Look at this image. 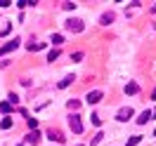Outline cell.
<instances>
[{
  "label": "cell",
  "instance_id": "obj_1",
  "mask_svg": "<svg viewBox=\"0 0 156 146\" xmlns=\"http://www.w3.org/2000/svg\"><path fill=\"white\" fill-rule=\"evenodd\" d=\"M69 125H71V132H76V134L83 132V123H80V116H78V113H73V116L69 118Z\"/></svg>",
  "mask_w": 156,
  "mask_h": 146
},
{
  "label": "cell",
  "instance_id": "obj_2",
  "mask_svg": "<svg viewBox=\"0 0 156 146\" xmlns=\"http://www.w3.org/2000/svg\"><path fill=\"white\" fill-rule=\"evenodd\" d=\"M64 26H66L69 31H73V33H80V31L85 29V24H83L80 19H69L66 24H64Z\"/></svg>",
  "mask_w": 156,
  "mask_h": 146
},
{
  "label": "cell",
  "instance_id": "obj_3",
  "mask_svg": "<svg viewBox=\"0 0 156 146\" xmlns=\"http://www.w3.org/2000/svg\"><path fill=\"white\" fill-rule=\"evenodd\" d=\"M19 42H21L19 38H14V40H10V42H7V45H2V47H0V54H10L12 49H17V47H19Z\"/></svg>",
  "mask_w": 156,
  "mask_h": 146
},
{
  "label": "cell",
  "instance_id": "obj_4",
  "mask_svg": "<svg viewBox=\"0 0 156 146\" xmlns=\"http://www.w3.org/2000/svg\"><path fill=\"white\" fill-rule=\"evenodd\" d=\"M85 101H88V104H99V101H102V92H99V90H92V92H88Z\"/></svg>",
  "mask_w": 156,
  "mask_h": 146
},
{
  "label": "cell",
  "instance_id": "obj_5",
  "mask_svg": "<svg viewBox=\"0 0 156 146\" xmlns=\"http://www.w3.org/2000/svg\"><path fill=\"white\" fill-rule=\"evenodd\" d=\"M40 141V132L38 130H31L29 134H26V144H31V146H36Z\"/></svg>",
  "mask_w": 156,
  "mask_h": 146
},
{
  "label": "cell",
  "instance_id": "obj_6",
  "mask_svg": "<svg viewBox=\"0 0 156 146\" xmlns=\"http://www.w3.org/2000/svg\"><path fill=\"white\" fill-rule=\"evenodd\" d=\"M116 118H118V120H121V123H126L128 118H133V108H130V106H128V108H121Z\"/></svg>",
  "mask_w": 156,
  "mask_h": 146
},
{
  "label": "cell",
  "instance_id": "obj_7",
  "mask_svg": "<svg viewBox=\"0 0 156 146\" xmlns=\"http://www.w3.org/2000/svg\"><path fill=\"white\" fill-rule=\"evenodd\" d=\"M151 116H154L151 111H142V113H140V118H137V125H147V123L151 120Z\"/></svg>",
  "mask_w": 156,
  "mask_h": 146
},
{
  "label": "cell",
  "instance_id": "obj_8",
  "mask_svg": "<svg viewBox=\"0 0 156 146\" xmlns=\"http://www.w3.org/2000/svg\"><path fill=\"white\" fill-rule=\"evenodd\" d=\"M48 137H50V139H55L57 144H62V141H64V134H62V132H57V130H50Z\"/></svg>",
  "mask_w": 156,
  "mask_h": 146
},
{
  "label": "cell",
  "instance_id": "obj_9",
  "mask_svg": "<svg viewBox=\"0 0 156 146\" xmlns=\"http://www.w3.org/2000/svg\"><path fill=\"white\" fill-rule=\"evenodd\" d=\"M114 19H116V17H114V12H104V14H102V19H99V21H102L104 26H109V24H111Z\"/></svg>",
  "mask_w": 156,
  "mask_h": 146
},
{
  "label": "cell",
  "instance_id": "obj_10",
  "mask_svg": "<svg viewBox=\"0 0 156 146\" xmlns=\"http://www.w3.org/2000/svg\"><path fill=\"white\" fill-rule=\"evenodd\" d=\"M14 5H17L19 10H24V7H29V5H38V2H36V0H17Z\"/></svg>",
  "mask_w": 156,
  "mask_h": 146
},
{
  "label": "cell",
  "instance_id": "obj_11",
  "mask_svg": "<svg viewBox=\"0 0 156 146\" xmlns=\"http://www.w3.org/2000/svg\"><path fill=\"white\" fill-rule=\"evenodd\" d=\"M137 90H140V87H137V83H128V85H126V94H137Z\"/></svg>",
  "mask_w": 156,
  "mask_h": 146
},
{
  "label": "cell",
  "instance_id": "obj_12",
  "mask_svg": "<svg viewBox=\"0 0 156 146\" xmlns=\"http://www.w3.org/2000/svg\"><path fill=\"white\" fill-rule=\"evenodd\" d=\"M26 47H29V52H38V49H43L45 45H43V42H29Z\"/></svg>",
  "mask_w": 156,
  "mask_h": 146
},
{
  "label": "cell",
  "instance_id": "obj_13",
  "mask_svg": "<svg viewBox=\"0 0 156 146\" xmlns=\"http://www.w3.org/2000/svg\"><path fill=\"white\" fill-rule=\"evenodd\" d=\"M140 141H142V137H140V134H135V137H130V139L126 141V146H137Z\"/></svg>",
  "mask_w": 156,
  "mask_h": 146
},
{
  "label": "cell",
  "instance_id": "obj_14",
  "mask_svg": "<svg viewBox=\"0 0 156 146\" xmlns=\"http://www.w3.org/2000/svg\"><path fill=\"white\" fill-rule=\"evenodd\" d=\"M73 80H76V78H73V76H66V78H64V80H59V87H69V85H71Z\"/></svg>",
  "mask_w": 156,
  "mask_h": 146
},
{
  "label": "cell",
  "instance_id": "obj_15",
  "mask_svg": "<svg viewBox=\"0 0 156 146\" xmlns=\"http://www.w3.org/2000/svg\"><path fill=\"white\" fill-rule=\"evenodd\" d=\"M66 106H69V111H76V108L80 106V101H78V99H69V101H66Z\"/></svg>",
  "mask_w": 156,
  "mask_h": 146
},
{
  "label": "cell",
  "instance_id": "obj_16",
  "mask_svg": "<svg viewBox=\"0 0 156 146\" xmlns=\"http://www.w3.org/2000/svg\"><path fill=\"white\" fill-rule=\"evenodd\" d=\"M10 111H12L10 101H2V104H0V113H10Z\"/></svg>",
  "mask_w": 156,
  "mask_h": 146
},
{
  "label": "cell",
  "instance_id": "obj_17",
  "mask_svg": "<svg viewBox=\"0 0 156 146\" xmlns=\"http://www.w3.org/2000/svg\"><path fill=\"white\" fill-rule=\"evenodd\" d=\"M0 127H2V130H10V127H12V118H2Z\"/></svg>",
  "mask_w": 156,
  "mask_h": 146
},
{
  "label": "cell",
  "instance_id": "obj_18",
  "mask_svg": "<svg viewBox=\"0 0 156 146\" xmlns=\"http://www.w3.org/2000/svg\"><path fill=\"white\" fill-rule=\"evenodd\" d=\"M57 57H59V49H50L48 52V61H55Z\"/></svg>",
  "mask_w": 156,
  "mask_h": 146
},
{
  "label": "cell",
  "instance_id": "obj_19",
  "mask_svg": "<svg viewBox=\"0 0 156 146\" xmlns=\"http://www.w3.org/2000/svg\"><path fill=\"white\" fill-rule=\"evenodd\" d=\"M90 118H92V125H97V127L102 125V118H99L97 113H92V116H90Z\"/></svg>",
  "mask_w": 156,
  "mask_h": 146
},
{
  "label": "cell",
  "instance_id": "obj_20",
  "mask_svg": "<svg viewBox=\"0 0 156 146\" xmlns=\"http://www.w3.org/2000/svg\"><path fill=\"white\" fill-rule=\"evenodd\" d=\"M52 42H55V45H62V42H64V38H62L59 33H55V36H52Z\"/></svg>",
  "mask_w": 156,
  "mask_h": 146
},
{
  "label": "cell",
  "instance_id": "obj_21",
  "mask_svg": "<svg viewBox=\"0 0 156 146\" xmlns=\"http://www.w3.org/2000/svg\"><path fill=\"white\" fill-rule=\"evenodd\" d=\"M12 31V26L10 24H5V26H2V29H0V36H7V33H10Z\"/></svg>",
  "mask_w": 156,
  "mask_h": 146
},
{
  "label": "cell",
  "instance_id": "obj_22",
  "mask_svg": "<svg viewBox=\"0 0 156 146\" xmlns=\"http://www.w3.org/2000/svg\"><path fill=\"white\" fill-rule=\"evenodd\" d=\"M102 137H104V134H102V132H97V134L92 137V146H95V144H99V141H102Z\"/></svg>",
  "mask_w": 156,
  "mask_h": 146
},
{
  "label": "cell",
  "instance_id": "obj_23",
  "mask_svg": "<svg viewBox=\"0 0 156 146\" xmlns=\"http://www.w3.org/2000/svg\"><path fill=\"white\" fill-rule=\"evenodd\" d=\"M64 10H76V2H62Z\"/></svg>",
  "mask_w": 156,
  "mask_h": 146
},
{
  "label": "cell",
  "instance_id": "obj_24",
  "mask_svg": "<svg viewBox=\"0 0 156 146\" xmlns=\"http://www.w3.org/2000/svg\"><path fill=\"white\" fill-rule=\"evenodd\" d=\"M36 125H38V120H36V118H29V127L31 130H36Z\"/></svg>",
  "mask_w": 156,
  "mask_h": 146
},
{
  "label": "cell",
  "instance_id": "obj_25",
  "mask_svg": "<svg viewBox=\"0 0 156 146\" xmlns=\"http://www.w3.org/2000/svg\"><path fill=\"white\" fill-rule=\"evenodd\" d=\"M17 101H19V97H17V94H10V104H12V106H14Z\"/></svg>",
  "mask_w": 156,
  "mask_h": 146
},
{
  "label": "cell",
  "instance_id": "obj_26",
  "mask_svg": "<svg viewBox=\"0 0 156 146\" xmlns=\"http://www.w3.org/2000/svg\"><path fill=\"white\" fill-rule=\"evenodd\" d=\"M10 5H14V2H10V0H0V7H10Z\"/></svg>",
  "mask_w": 156,
  "mask_h": 146
},
{
  "label": "cell",
  "instance_id": "obj_27",
  "mask_svg": "<svg viewBox=\"0 0 156 146\" xmlns=\"http://www.w3.org/2000/svg\"><path fill=\"white\" fill-rule=\"evenodd\" d=\"M151 99H156V87H154V92H151Z\"/></svg>",
  "mask_w": 156,
  "mask_h": 146
},
{
  "label": "cell",
  "instance_id": "obj_28",
  "mask_svg": "<svg viewBox=\"0 0 156 146\" xmlns=\"http://www.w3.org/2000/svg\"><path fill=\"white\" fill-rule=\"evenodd\" d=\"M151 113H154V116H156V108H154V111H151Z\"/></svg>",
  "mask_w": 156,
  "mask_h": 146
},
{
  "label": "cell",
  "instance_id": "obj_29",
  "mask_svg": "<svg viewBox=\"0 0 156 146\" xmlns=\"http://www.w3.org/2000/svg\"><path fill=\"white\" fill-rule=\"evenodd\" d=\"M154 134H156V130H154Z\"/></svg>",
  "mask_w": 156,
  "mask_h": 146
},
{
  "label": "cell",
  "instance_id": "obj_30",
  "mask_svg": "<svg viewBox=\"0 0 156 146\" xmlns=\"http://www.w3.org/2000/svg\"><path fill=\"white\" fill-rule=\"evenodd\" d=\"M19 146H24V144H19Z\"/></svg>",
  "mask_w": 156,
  "mask_h": 146
}]
</instances>
